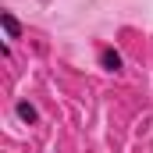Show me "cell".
Wrapping results in <instances>:
<instances>
[{"label":"cell","instance_id":"obj_1","mask_svg":"<svg viewBox=\"0 0 153 153\" xmlns=\"http://www.w3.org/2000/svg\"><path fill=\"white\" fill-rule=\"evenodd\" d=\"M100 68H103V71H121V68H125V57H121V53H117L114 46H100Z\"/></svg>","mask_w":153,"mask_h":153},{"label":"cell","instance_id":"obj_2","mask_svg":"<svg viewBox=\"0 0 153 153\" xmlns=\"http://www.w3.org/2000/svg\"><path fill=\"white\" fill-rule=\"evenodd\" d=\"M0 25H4V36L7 39H22V22L11 11H0Z\"/></svg>","mask_w":153,"mask_h":153},{"label":"cell","instance_id":"obj_3","mask_svg":"<svg viewBox=\"0 0 153 153\" xmlns=\"http://www.w3.org/2000/svg\"><path fill=\"white\" fill-rule=\"evenodd\" d=\"M14 114H18L22 125H36V121H39V111L29 103V100H18V103H14Z\"/></svg>","mask_w":153,"mask_h":153}]
</instances>
